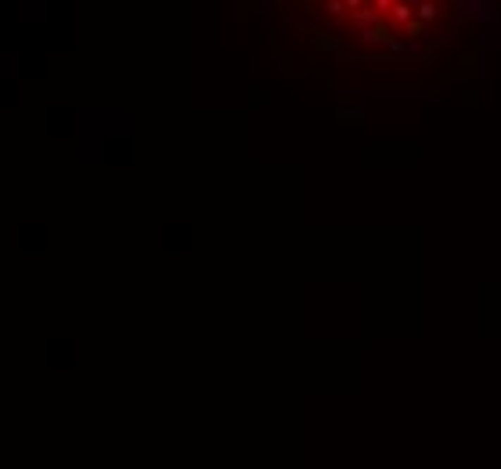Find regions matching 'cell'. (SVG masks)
I'll return each instance as SVG.
<instances>
[{
    "label": "cell",
    "mask_w": 501,
    "mask_h": 469,
    "mask_svg": "<svg viewBox=\"0 0 501 469\" xmlns=\"http://www.w3.org/2000/svg\"><path fill=\"white\" fill-rule=\"evenodd\" d=\"M321 15L361 47L400 51L415 47L444 22L454 0H318Z\"/></svg>",
    "instance_id": "1"
}]
</instances>
